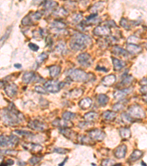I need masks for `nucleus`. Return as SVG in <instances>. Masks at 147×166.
<instances>
[{"mask_svg": "<svg viewBox=\"0 0 147 166\" xmlns=\"http://www.w3.org/2000/svg\"><path fill=\"white\" fill-rule=\"evenodd\" d=\"M147 84V78H145V79L143 80L142 81H141V84Z\"/></svg>", "mask_w": 147, "mask_h": 166, "instance_id": "obj_59", "label": "nucleus"}, {"mask_svg": "<svg viewBox=\"0 0 147 166\" xmlns=\"http://www.w3.org/2000/svg\"><path fill=\"white\" fill-rule=\"evenodd\" d=\"M13 164H14V161L10 159V160H7L5 163H2L1 165H13Z\"/></svg>", "mask_w": 147, "mask_h": 166, "instance_id": "obj_54", "label": "nucleus"}, {"mask_svg": "<svg viewBox=\"0 0 147 166\" xmlns=\"http://www.w3.org/2000/svg\"><path fill=\"white\" fill-rule=\"evenodd\" d=\"M62 117H63V119H64V120L70 121V120H74V119L75 118L76 114L74 113L70 112H66L63 113Z\"/></svg>", "mask_w": 147, "mask_h": 166, "instance_id": "obj_32", "label": "nucleus"}, {"mask_svg": "<svg viewBox=\"0 0 147 166\" xmlns=\"http://www.w3.org/2000/svg\"><path fill=\"white\" fill-rule=\"evenodd\" d=\"M57 3L55 2H52V1H48V2L46 3L45 5V8L48 10H51L53 8H55L56 7Z\"/></svg>", "mask_w": 147, "mask_h": 166, "instance_id": "obj_36", "label": "nucleus"}, {"mask_svg": "<svg viewBox=\"0 0 147 166\" xmlns=\"http://www.w3.org/2000/svg\"><path fill=\"white\" fill-rule=\"evenodd\" d=\"M5 82H3V81H0V89L3 88V87L5 86Z\"/></svg>", "mask_w": 147, "mask_h": 166, "instance_id": "obj_56", "label": "nucleus"}, {"mask_svg": "<svg viewBox=\"0 0 147 166\" xmlns=\"http://www.w3.org/2000/svg\"><path fill=\"white\" fill-rule=\"evenodd\" d=\"M47 58H48V55H47L46 53H45V52H43V53H41V55H39L38 56V58H37V62L39 63H42Z\"/></svg>", "mask_w": 147, "mask_h": 166, "instance_id": "obj_37", "label": "nucleus"}, {"mask_svg": "<svg viewBox=\"0 0 147 166\" xmlns=\"http://www.w3.org/2000/svg\"><path fill=\"white\" fill-rule=\"evenodd\" d=\"M36 79V75L33 72H27L24 74L22 77V81L24 84H30L32 81H34Z\"/></svg>", "mask_w": 147, "mask_h": 166, "instance_id": "obj_14", "label": "nucleus"}, {"mask_svg": "<svg viewBox=\"0 0 147 166\" xmlns=\"http://www.w3.org/2000/svg\"><path fill=\"white\" fill-rule=\"evenodd\" d=\"M132 91V88L124 89H121V90L116 91L114 93L113 96H114V98H116V100L123 99L124 97H126L128 94H130Z\"/></svg>", "mask_w": 147, "mask_h": 166, "instance_id": "obj_13", "label": "nucleus"}, {"mask_svg": "<svg viewBox=\"0 0 147 166\" xmlns=\"http://www.w3.org/2000/svg\"><path fill=\"white\" fill-rule=\"evenodd\" d=\"M133 80V77L132 76H127V77H126L125 78H124L123 81H122V82L121 83L120 86H126V85H128V84H130V83H131V81Z\"/></svg>", "mask_w": 147, "mask_h": 166, "instance_id": "obj_39", "label": "nucleus"}, {"mask_svg": "<svg viewBox=\"0 0 147 166\" xmlns=\"http://www.w3.org/2000/svg\"><path fill=\"white\" fill-rule=\"evenodd\" d=\"M21 24L23 25H30V24H32V19L30 18H29L28 16H25L22 19Z\"/></svg>", "mask_w": 147, "mask_h": 166, "instance_id": "obj_43", "label": "nucleus"}, {"mask_svg": "<svg viewBox=\"0 0 147 166\" xmlns=\"http://www.w3.org/2000/svg\"><path fill=\"white\" fill-rule=\"evenodd\" d=\"M64 84L63 82H59L55 80H51L48 81L46 83L44 84V87L46 91L52 93H55L60 90L61 87H63Z\"/></svg>", "mask_w": 147, "mask_h": 166, "instance_id": "obj_5", "label": "nucleus"}, {"mask_svg": "<svg viewBox=\"0 0 147 166\" xmlns=\"http://www.w3.org/2000/svg\"><path fill=\"white\" fill-rule=\"evenodd\" d=\"M83 93V91L80 89H74V90L71 91L69 93V96L70 98H77L81 96Z\"/></svg>", "mask_w": 147, "mask_h": 166, "instance_id": "obj_29", "label": "nucleus"}, {"mask_svg": "<svg viewBox=\"0 0 147 166\" xmlns=\"http://www.w3.org/2000/svg\"><path fill=\"white\" fill-rule=\"evenodd\" d=\"M142 164H143V165H146V163H144V162H142Z\"/></svg>", "mask_w": 147, "mask_h": 166, "instance_id": "obj_61", "label": "nucleus"}, {"mask_svg": "<svg viewBox=\"0 0 147 166\" xmlns=\"http://www.w3.org/2000/svg\"><path fill=\"white\" fill-rule=\"evenodd\" d=\"M79 141H80V142H83V143L88 144V143H89L90 142H91V139L85 136H82V137H79Z\"/></svg>", "mask_w": 147, "mask_h": 166, "instance_id": "obj_46", "label": "nucleus"}, {"mask_svg": "<svg viewBox=\"0 0 147 166\" xmlns=\"http://www.w3.org/2000/svg\"><path fill=\"white\" fill-rule=\"evenodd\" d=\"M127 50L131 54H138L142 51V48L138 45L135 44H127Z\"/></svg>", "mask_w": 147, "mask_h": 166, "instance_id": "obj_17", "label": "nucleus"}, {"mask_svg": "<svg viewBox=\"0 0 147 166\" xmlns=\"http://www.w3.org/2000/svg\"><path fill=\"white\" fill-rule=\"evenodd\" d=\"M141 92H143V93H147V86L142 87V88L141 89Z\"/></svg>", "mask_w": 147, "mask_h": 166, "instance_id": "obj_55", "label": "nucleus"}, {"mask_svg": "<svg viewBox=\"0 0 147 166\" xmlns=\"http://www.w3.org/2000/svg\"><path fill=\"white\" fill-rule=\"evenodd\" d=\"M52 26L57 29H63L66 27V25L64 24V23H63V22H58V21H55V22H52Z\"/></svg>", "mask_w": 147, "mask_h": 166, "instance_id": "obj_35", "label": "nucleus"}, {"mask_svg": "<svg viewBox=\"0 0 147 166\" xmlns=\"http://www.w3.org/2000/svg\"><path fill=\"white\" fill-rule=\"evenodd\" d=\"M98 117H99V115H98V114H97V113H96V112H91L87 113V114H85L84 115L85 120H86V121H88V122L94 121V120H97V119H98Z\"/></svg>", "mask_w": 147, "mask_h": 166, "instance_id": "obj_23", "label": "nucleus"}, {"mask_svg": "<svg viewBox=\"0 0 147 166\" xmlns=\"http://www.w3.org/2000/svg\"><path fill=\"white\" fill-rule=\"evenodd\" d=\"M120 135L124 139H129L131 136V131L128 128H122L120 129Z\"/></svg>", "mask_w": 147, "mask_h": 166, "instance_id": "obj_28", "label": "nucleus"}, {"mask_svg": "<svg viewBox=\"0 0 147 166\" xmlns=\"http://www.w3.org/2000/svg\"><path fill=\"white\" fill-rule=\"evenodd\" d=\"M5 92L7 94V95L10 98L16 96L18 92V87L16 84H10L7 86L5 88Z\"/></svg>", "mask_w": 147, "mask_h": 166, "instance_id": "obj_11", "label": "nucleus"}, {"mask_svg": "<svg viewBox=\"0 0 147 166\" xmlns=\"http://www.w3.org/2000/svg\"><path fill=\"white\" fill-rule=\"evenodd\" d=\"M35 91L37 92H38V93L40 94H46V90L45 89L42 88L41 86H35Z\"/></svg>", "mask_w": 147, "mask_h": 166, "instance_id": "obj_47", "label": "nucleus"}, {"mask_svg": "<svg viewBox=\"0 0 147 166\" xmlns=\"http://www.w3.org/2000/svg\"><path fill=\"white\" fill-rule=\"evenodd\" d=\"M113 52L115 55H121V56H127V54H128L125 50L119 47H114L113 48Z\"/></svg>", "mask_w": 147, "mask_h": 166, "instance_id": "obj_26", "label": "nucleus"}, {"mask_svg": "<svg viewBox=\"0 0 147 166\" xmlns=\"http://www.w3.org/2000/svg\"><path fill=\"white\" fill-rule=\"evenodd\" d=\"M14 66H15V67H16V68L19 69V68H21V65L19 64V63H15Z\"/></svg>", "mask_w": 147, "mask_h": 166, "instance_id": "obj_57", "label": "nucleus"}, {"mask_svg": "<svg viewBox=\"0 0 147 166\" xmlns=\"http://www.w3.org/2000/svg\"><path fill=\"white\" fill-rule=\"evenodd\" d=\"M10 31H11V27H10L9 29H8L6 33L4 34L3 36H2V38H0V49H1V47H2V46H3L5 42L6 41V40L8 39V36H9V35H10Z\"/></svg>", "mask_w": 147, "mask_h": 166, "instance_id": "obj_33", "label": "nucleus"}, {"mask_svg": "<svg viewBox=\"0 0 147 166\" xmlns=\"http://www.w3.org/2000/svg\"><path fill=\"white\" fill-rule=\"evenodd\" d=\"M113 164H115V162L112 160H105L102 162V165H113Z\"/></svg>", "mask_w": 147, "mask_h": 166, "instance_id": "obj_49", "label": "nucleus"}, {"mask_svg": "<svg viewBox=\"0 0 147 166\" xmlns=\"http://www.w3.org/2000/svg\"><path fill=\"white\" fill-rule=\"evenodd\" d=\"M40 160H41V159H40L39 157H33L30 160V164L35 165V164H37V163H39Z\"/></svg>", "mask_w": 147, "mask_h": 166, "instance_id": "obj_48", "label": "nucleus"}, {"mask_svg": "<svg viewBox=\"0 0 147 166\" xmlns=\"http://www.w3.org/2000/svg\"><path fill=\"white\" fill-rule=\"evenodd\" d=\"M3 161H4V157H2V156H0V165H1V164L3 163Z\"/></svg>", "mask_w": 147, "mask_h": 166, "instance_id": "obj_58", "label": "nucleus"}, {"mask_svg": "<svg viewBox=\"0 0 147 166\" xmlns=\"http://www.w3.org/2000/svg\"><path fill=\"white\" fill-rule=\"evenodd\" d=\"M88 135L91 139L94 140L102 141L105 139V134L99 129H94L88 132Z\"/></svg>", "mask_w": 147, "mask_h": 166, "instance_id": "obj_8", "label": "nucleus"}, {"mask_svg": "<svg viewBox=\"0 0 147 166\" xmlns=\"http://www.w3.org/2000/svg\"><path fill=\"white\" fill-rule=\"evenodd\" d=\"M49 74H50L51 77H55L59 75V74L60 73L61 68L60 66H57V65H53V66H49Z\"/></svg>", "mask_w": 147, "mask_h": 166, "instance_id": "obj_21", "label": "nucleus"}, {"mask_svg": "<svg viewBox=\"0 0 147 166\" xmlns=\"http://www.w3.org/2000/svg\"><path fill=\"white\" fill-rule=\"evenodd\" d=\"M77 61L82 66H86V67L90 66L92 63L91 56L88 53H82L79 55L77 57Z\"/></svg>", "mask_w": 147, "mask_h": 166, "instance_id": "obj_7", "label": "nucleus"}, {"mask_svg": "<svg viewBox=\"0 0 147 166\" xmlns=\"http://www.w3.org/2000/svg\"><path fill=\"white\" fill-rule=\"evenodd\" d=\"M92 100L89 98H86L83 99L82 100H80V103H79V106L81 109H88V108H90L92 105Z\"/></svg>", "mask_w": 147, "mask_h": 166, "instance_id": "obj_19", "label": "nucleus"}, {"mask_svg": "<svg viewBox=\"0 0 147 166\" xmlns=\"http://www.w3.org/2000/svg\"><path fill=\"white\" fill-rule=\"evenodd\" d=\"M128 114L135 119H142L146 117L145 112L139 106H132L128 110Z\"/></svg>", "mask_w": 147, "mask_h": 166, "instance_id": "obj_6", "label": "nucleus"}, {"mask_svg": "<svg viewBox=\"0 0 147 166\" xmlns=\"http://www.w3.org/2000/svg\"><path fill=\"white\" fill-rule=\"evenodd\" d=\"M18 142H19V138L14 135H10V136L1 135L0 136V148L13 147L16 146Z\"/></svg>", "mask_w": 147, "mask_h": 166, "instance_id": "obj_4", "label": "nucleus"}, {"mask_svg": "<svg viewBox=\"0 0 147 166\" xmlns=\"http://www.w3.org/2000/svg\"><path fill=\"white\" fill-rule=\"evenodd\" d=\"M124 105L123 104V103H116V104H115L114 106H113V110L115 111V112H119V111L122 110V109H124Z\"/></svg>", "mask_w": 147, "mask_h": 166, "instance_id": "obj_44", "label": "nucleus"}, {"mask_svg": "<svg viewBox=\"0 0 147 166\" xmlns=\"http://www.w3.org/2000/svg\"><path fill=\"white\" fill-rule=\"evenodd\" d=\"M94 33L96 36H109L110 34V29L107 26H99L96 27Z\"/></svg>", "mask_w": 147, "mask_h": 166, "instance_id": "obj_10", "label": "nucleus"}, {"mask_svg": "<svg viewBox=\"0 0 147 166\" xmlns=\"http://www.w3.org/2000/svg\"><path fill=\"white\" fill-rule=\"evenodd\" d=\"M29 126L36 131H44L46 128V125L38 120H33L29 123Z\"/></svg>", "mask_w": 147, "mask_h": 166, "instance_id": "obj_9", "label": "nucleus"}, {"mask_svg": "<svg viewBox=\"0 0 147 166\" xmlns=\"http://www.w3.org/2000/svg\"><path fill=\"white\" fill-rule=\"evenodd\" d=\"M71 1H78V0H71Z\"/></svg>", "mask_w": 147, "mask_h": 166, "instance_id": "obj_62", "label": "nucleus"}, {"mask_svg": "<svg viewBox=\"0 0 147 166\" xmlns=\"http://www.w3.org/2000/svg\"><path fill=\"white\" fill-rule=\"evenodd\" d=\"M60 132L62 133L65 137L69 138V139H73V138L74 137V135H75V133L72 131L71 129H69V128H61Z\"/></svg>", "mask_w": 147, "mask_h": 166, "instance_id": "obj_25", "label": "nucleus"}, {"mask_svg": "<svg viewBox=\"0 0 147 166\" xmlns=\"http://www.w3.org/2000/svg\"><path fill=\"white\" fill-rule=\"evenodd\" d=\"M104 8V3L102 2H99L96 3L95 5H93L92 8H91V13H96L98 11L102 10Z\"/></svg>", "mask_w": 147, "mask_h": 166, "instance_id": "obj_30", "label": "nucleus"}, {"mask_svg": "<svg viewBox=\"0 0 147 166\" xmlns=\"http://www.w3.org/2000/svg\"><path fill=\"white\" fill-rule=\"evenodd\" d=\"M116 77L114 75H110L102 79V84L105 86H111L116 82Z\"/></svg>", "mask_w": 147, "mask_h": 166, "instance_id": "obj_18", "label": "nucleus"}, {"mask_svg": "<svg viewBox=\"0 0 147 166\" xmlns=\"http://www.w3.org/2000/svg\"><path fill=\"white\" fill-rule=\"evenodd\" d=\"M102 117H103V118L106 120H114L115 117H116V113L113 112L107 111V112L103 113Z\"/></svg>", "mask_w": 147, "mask_h": 166, "instance_id": "obj_27", "label": "nucleus"}, {"mask_svg": "<svg viewBox=\"0 0 147 166\" xmlns=\"http://www.w3.org/2000/svg\"><path fill=\"white\" fill-rule=\"evenodd\" d=\"M54 126H60L62 127V128H68V127L72 126L71 123L69 120H66L64 119L61 120V119H57L55 121H53L52 123Z\"/></svg>", "mask_w": 147, "mask_h": 166, "instance_id": "obj_16", "label": "nucleus"}, {"mask_svg": "<svg viewBox=\"0 0 147 166\" xmlns=\"http://www.w3.org/2000/svg\"><path fill=\"white\" fill-rule=\"evenodd\" d=\"M82 17H83V16H82L81 14H77L73 17V20L75 22H78L81 20Z\"/></svg>", "mask_w": 147, "mask_h": 166, "instance_id": "obj_53", "label": "nucleus"}, {"mask_svg": "<svg viewBox=\"0 0 147 166\" xmlns=\"http://www.w3.org/2000/svg\"><path fill=\"white\" fill-rule=\"evenodd\" d=\"M120 23H121V25L122 27H124L125 29H127V30L130 29V27H131L130 24H129L128 20H127V19H124V18H123V19L121 20Z\"/></svg>", "mask_w": 147, "mask_h": 166, "instance_id": "obj_38", "label": "nucleus"}, {"mask_svg": "<svg viewBox=\"0 0 147 166\" xmlns=\"http://www.w3.org/2000/svg\"><path fill=\"white\" fill-rule=\"evenodd\" d=\"M55 51H57V52L60 54L66 53V51H67L66 44H65L64 43H59V44L57 45L56 48H55Z\"/></svg>", "mask_w": 147, "mask_h": 166, "instance_id": "obj_31", "label": "nucleus"}, {"mask_svg": "<svg viewBox=\"0 0 147 166\" xmlns=\"http://www.w3.org/2000/svg\"><path fill=\"white\" fill-rule=\"evenodd\" d=\"M55 15L57 16H66V15L68 14L67 11L65 10L64 8H59L58 10L56 11L55 13Z\"/></svg>", "mask_w": 147, "mask_h": 166, "instance_id": "obj_40", "label": "nucleus"}, {"mask_svg": "<svg viewBox=\"0 0 147 166\" xmlns=\"http://www.w3.org/2000/svg\"><path fill=\"white\" fill-rule=\"evenodd\" d=\"M0 117L5 124L9 126H14L21 123L24 120L22 114L17 112L13 107L5 109L0 111Z\"/></svg>", "mask_w": 147, "mask_h": 166, "instance_id": "obj_1", "label": "nucleus"}, {"mask_svg": "<svg viewBox=\"0 0 147 166\" xmlns=\"http://www.w3.org/2000/svg\"><path fill=\"white\" fill-rule=\"evenodd\" d=\"M91 44V38L88 36L82 33H75L72 36L70 42V47L75 51L83 50Z\"/></svg>", "mask_w": 147, "mask_h": 166, "instance_id": "obj_2", "label": "nucleus"}, {"mask_svg": "<svg viewBox=\"0 0 147 166\" xmlns=\"http://www.w3.org/2000/svg\"><path fill=\"white\" fill-rule=\"evenodd\" d=\"M127 146L125 145H121L119 146V147L116 148V149L114 151L115 157L118 159L124 158L126 155V152H127Z\"/></svg>", "mask_w": 147, "mask_h": 166, "instance_id": "obj_12", "label": "nucleus"}, {"mask_svg": "<svg viewBox=\"0 0 147 166\" xmlns=\"http://www.w3.org/2000/svg\"><path fill=\"white\" fill-rule=\"evenodd\" d=\"M143 156V152L139 150H135L132 153V154L130 155V158H129V160L132 163L133 162L137 161L138 160H139L140 158H141Z\"/></svg>", "mask_w": 147, "mask_h": 166, "instance_id": "obj_22", "label": "nucleus"}, {"mask_svg": "<svg viewBox=\"0 0 147 166\" xmlns=\"http://www.w3.org/2000/svg\"><path fill=\"white\" fill-rule=\"evenodd\" d=\"M113 66H114V70L116 71H120L121 70L124 68L126 65V63L124 61L119 60V59H114V58L113 59Z\"/></svg>", "mask_w": 147, "mask_h": 166, "instance_id": "obj_20", "label": "nucleus"}, {"mask_svg": "<svg viewBox=\"0 0 147 166\" xmlns=\"http://www.w3.org/2000/svg\"><path fill=\"white\" fill-rule=\"evenodd\" d=\"M67 75L71 79L77 82H85L89 79V75L79 69H71L68 71Z\"/></svg>", "mask_w": 147, "mask_h": 166, "instance_id": "obj_3", "label": "nucleus"}, {"mask_svg": "<svg viewBox=\"0 0 147 166\" xmlns=\"http://www.w3.org/2000/svg\"><path fill=\"white\" fill-rule=\"evenodd\" d=\"M97 101L100 106H105L109 101V98L106 95H99L97 97Z\"/></svg>", "mask_w": 147, "mask_h": 166, "instance_id": "obj_24", "label": "nucleus"}, {"mask_svg": "<svg viewBox=\"0 0 147 166\" xmlns=\"http://www.w3.org/2000/svg\"><path fill=\"white\" fill-rule=\"evenodd\" d=\"M143 99H144L146 102H147V94H146V95H144V96H143Z\"/></svg>", "mask_w": 147, "mask_h": 166, "instance_id": "obj_60", "label": "nucleus"}, {"mask_svg": "<svg viewBox=\"0 0 147 166\" xmlns=\"http://www.w3.org/2000/svg\"><path fill=\"white\" fill-rule=\"evenodd\" d=\"M121 119L125 123H130L132 122V117H130L128 113H123L121 114Z\"/></svg>", "mask_w": 147, "mask_h": 166, "instance_id": "obj_34", "label": "nucleus"}, {"mask_svg": "<svg viewBox=\"0 0 147 166\" xmlns=\"http://www.w3.org/2000/svg\"><path fill=\"white\" fill-rule=\"evenodd\" d=\"M16 134H18L19 135L21 136H29V135H33L31 132L30 131H22V130H16L15 131Z\"/></svg>", "mask_w": 147, "mask_h": 166, "instance_id": "obj_41", "label": "nucleus"}, {"mask_svg": "<svg viewBox=\"0 0 147 166\" xmlns=\"http://www.w3.org/2000/svg\"><path fill=\"white\" fill-rule=\"evenodd\" d=\"M29 47L33 51H37L38 50V49H39V47H38V45H36L35 44H33V43L29 44Z\"/></svg>", "mask_w": 147, "mask_h": 166, "instance_id": "obj_51", "label": "nucleus"}, {"mask_svg": "<svg viewBox=\"0 0 147 166\" xmlns=\"http://www.w3.org/2000/svg\"><path fill=\"white\" fill-rule=\"evenodd\" d=\"M23 147L27 150L33 152H39L42 150V146L38 144L35 143H27L25 145H23Z\"/></svg>", "mask_w": 147, "mask_h": 166, "instance_id": "obj_15", "label": "nucleus"}, {"mask_svg": "<svg viewBox=\"0 0 147 166\" xmlns=\"http://www.w3.org/2000/svg\"><path fill=\"white\" fill-rule=\"evenodd\" d=\"M88 126H91V124L88 122H81L79 123V127L82 128H87Z\"/></svg>", "mask_w": 147, "mask_h": 166, "instance_id": "obj_50", "label": "nucleus"}, {"mask_svg": "<svg viewBox=\"0 0 147 166\" xmlns=\"http://www.w3.org/2000/svg\"><path fill=\"white\" fill-rule=\"evenodd\" d=\"M33 18L34 20H38V19H40L41 18V14L40 13H38V12H36V13H35L32 16V19H33Z\"/></svg>", "mask_w": 147, "mask_h": 166, "instance_id": "obj_52", "label": "nucleus"}, {"mask_svg": "<svg viewBox=\"0 0 147 166\" xmlns=\"http://www.w3.org/2000/svg\"><path fill=\"white\" fill-rule=\"evenodd\" d=\"M68 151H69V150L62 149V148H55V149H54V152L59 153V154H66Z\"/></svg>", "mask_w": 147, "mask_h": 166, "instance_id": "obj_42", "label": "nucleus"}, {"mask_svg": "<svg viewBox=\"0 0 147 166\" xmlns=\"http://www.w3.org/2000/svg\"><path fill=\"white\" fill-rule=\"evenodd\" d=\"M0 153H4V154H10V155H16L18 153L17 151L13 150H4L0 151Z\"/></svg>", "mask_w": 147, "mask_h": 166, "instance_id": "obj_45", "label": "nucleus"}]
</instances>
